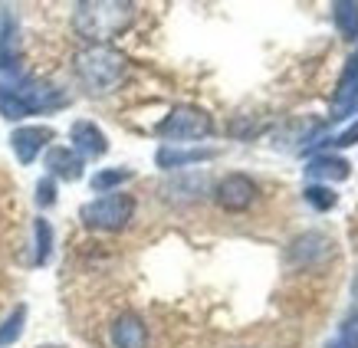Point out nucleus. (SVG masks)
I'll return each instance as SVG.
<instances>
[{"label":"nucleus","instance_id":"1","mask_svg":"<svg viewBox=\"0 0 358 348\" xmlns=\"http://www.w3.org/2000/svg\"><path fill=\"white\" fill-rule=\"evenodd\" d=\"M138 7L129 0H86L73 10V30L89 40V46H109V40L122 36L135 23Z\"/></svg>","mask_w":358,"mask_h":348},{"label":"nucleus","instance_id":"2","mask_svg":"<svg viewBox=\"0 0 358 348\" xmlns=\"http://www.w3.org/2000/svg\"><path fill=\"white\" fill-rule=\"evenodd\" d=\"M69 106L63 89L40 82V79H3L0 82V115L7 122H20L27 115Z\"/></svg>","mask_w":358,"mask_h":348},{"label":"nucleus","instance_id":"3","mask_svg":"<svg viewBox=\"0 0 358 348\" xmlns=\"http://www.w3.org/2000/svg\"><path fill=\"white\" fill-rule=\"evenodd\" d=\"M129 59L115 46H86L76 53V76L89 96H109L122 86Z\"/></svg>","mask_w":358,"mask_h":348},{"label":"nucleus","instance_id":"4","mask_svg":"<svg viewBox=\"0 0 358 348\" xmlns=\"http://www.w3.org/2000/svg\"><path fill=\"white\" fill-rule=\"evenodd\" d=\"M79 217L89 230H106V233H119L131 224L135 217V197L122 194V191H112V194H102L96 201H89Z\"/></svg>","mask_w":358,"mask_h":348},{"label":"nucleus","instance_id":"5","mask_svg":"<svg viewBox=\"0 0 358 348\" xmlns=\"http://www.w3.org/2000/svg\"><path fill=\"white\" fill-rule=\"evenodd\" d=\"M155 131H158L162 138H171V142H197V138L214 135V119H210L204 109H197V106H174V109L158 122Z\"/></svg>","mask_w":358,"mask_h":348},{"label":"nucleus","instance_id":"6","mask_svg":"<svg viewBox=\"0 0 358 348\" xmlns=\"http://www.w3.org/2000/svg\"><path fill=\"white\" fill-rule=\"evenodd\" d=\"M257 197H260V187L247 174H224L214 184V201H217L220 210H230V214L250 210L257 204Z\"/></svg>","mask_w":358,"mask_h":348},{"label":"nucleus","instance_id":"7","mask_svg":"<svg viewBox=\"0 0 358 348\" xmlns=\"http://www.w3.org/2000/svg\"><path fill=\"white\" fill-rule=\"evenodd\" d=\"M53 138H56V131L46 129V125H23V129H17L10 135V148L20 164H33Z\"/></svg>","mask_w":358,"mask_h":348},{"label":"nucleus","instance_id":"8","mask_svg":"<svg viewBox=\"0 0 358 348\" xmlns=\"http://www.w3.org/2000/svg\"><path fill=\"white\" fill-rule=\"evenodd\" d=\"M358 112V63L355 59H348L345 73L338 79V89L336 96H332V115L329 119H348V115H355Z\"/></svg>","mask_w":358,"mask_h":348},{"label":"nucleus","instance_id":"9","mask_svg":"<svg viewBox=\"0 0 358 348\" xmlns=\"http://www.w3.org/2000/svg\"><path fill=\"white\" fill-rule=\"evenodd\" d=\"M326 256H332V240L326 233H303L289 247V260L296 266H315V263H322Z\"/></svg>","mask_w":358,"mask_h":348},{"label":"nucleus","instance_id":"10","mask_svg":"<svg viewBox=\"0 0 358 348\" xmlns=\"http://www.w3.org/2000/svg\"><path fill=\"white\" fill-rule=\"evenodd\" d=\"M69 138H73V152L86 161V158H102V154L109 152V138L102 135L99 125L92 122H76L73 131H69Z\"/></svg>","mask_w":358,"mask_h":348},{"label":"nucleus","instance_id":"11","mask_svg":"<svg viewBox=\"0 0 358 348\" xmlns=\"http://www.w3.org/2000/svg\"><path fill=\"white\" fill-rule=\"evenodd\" d=\"M83 168H86V161L79 158L73 148H66V145H56V148H50L46 152V171H50V177H59V181H79L83 177Z\"/></svg>","mask_w":358,"mask_h":348},{"label":"nucleus","instance_id":"12","mask_svg":"<svg viewBox=\"0 0 358 348\" xmlns=\"http://www.w3.org/2000/svg\"><path fill=\"white\" fill-rule=\"evenodd\" d=\"M112 342H115V348H145L148 328H145V322H141L135 312H125V316H119L115 326H112Z\"/></svg>","mask_w":358,"mask_h":348},{"label":"nucleus","instance_id":"13","mask_svg":"<svg viewBox=\"0 0 358 348\" xmlns=\"http://www.w3.org/2000/svg\"><path fill=\"white\" fill-rule=\"evenodd\" d=\"M214 154H217L214 148H158L155 164H158V168H164V171H174V168H185V164L210 161Z\"/></svg>","mask_w":358,"mask_h":348},{"label":"nucleus","instance_id":"14","mask_svg":"<svg viewBox=\"0 0 358 348\" xmlns=\"http://www.w3.org/2000/svg\"><path fill=\"white\" fill-rule=\"evenodd\" d=\"M207 191L204 174H187V177H174L171 184H164V197L168 201H181V204H194Z\"/></svg>","mask_w":358,"mask_h":348},{"label":"nucleus","instance_id":"15","mask_svg":"<svg viewBox=\"0 0 358 348\" xmlns=\"http://www.w3.org/2000/svg\"><path fill=\"white\" fill-rule=\"evenodd\" d=\"M348 168H352V164L345 161V158H336V154H319V158H313V161H309V168H306V174H309V177H315V181H345L348 174Z\"/></svg>","mask_w":358,"mask_h":348},{"label":"nucleus","instance_id":"16","mask_svg":"<svg viewBox=\"0 0 358 348\" xmlns=\"http://www.w3.org/2000/svg\"><path fill=\"white\" fill-rule=\"evenodd\" d=\"M332 17H336V27L345 40H358V3H352V0H336V3H332Z\"/></svg>","mask_w":358,"mask_h":348},{"label":"nucleus","instance_id":"17","mask_svg":"<svg viewBox=\"0 0 358 348\" xmlns=\"http://www.w3.org/2000/svg\"><path fill=\"white\" fill-rule=\"evenodd\" d=\"M23 322H27V305H17L10 316L0 322V348L13 345V342L23 335Z\"/></svg>","mask_w":358,"mask_h":348},{"label":"nucleus","instance_id":"18","mask_svg":"<svg viewBox=\"0 0 358 348\" xmlns=\"http://www.w3.org/2000/svg\"><path fill=\"white\" fill-rule=\"evenodd\" d=\"M33 237H36V263L43 266L50 260V250H53V227H50V220L43 217L33 220Z\"/></svg>","mask_w":358,"mask_h":348},{"label":"nucleus","instance_id":"19","mask_svg":"<svg viewBox=\"0 0 358 348\" xmlns=\"http://www.w3.org/2000/svg\"><path fill=\"white\" fill-rule=\"evenodd\" d=\"M303 197H306V204L315 207V210H332L338 204V194L329 184H309L303 191Z\"/></svg>","mask_w":358,"mask_h":348},{"label":"nucleus","instance_id":"20","mask_svg":"<svg viewBox=\"0 0 358 348\" xmlns=\"http://www.w3.org/2000/svg\"><path fill=\"white\" fill-rule=\"evenodd\" d=\"M125 181H131V171H129V168H112V171H99L96 177H92V191H99V194H112V187L125 184Z\"/></svg>","mask_w":358,"mask_h":348},{"label":"nucleus","instance_id":"21","mask_svg":"<svg viewBox=\"0 0 358 348\" xmlns=\"http://www.w3.org/2000/svg\"><path fill=\"white\" fill-rule=\"evenodd\" d=\"M338 342H342L345 348H358V312L342 322V328H338Z\"/></svg>","mask_w":358,"mask_h":348},{"label":"nucleus","instance_id":"22","mask_svg":"<svg viewBox=\"0 0 358 348\" xmlns=\"http://www.w3.org/2000/svg\"><path fill=\"white\" fill-rule=\"evenodd\" d=\"M36 204H40V207L56 204V181H53V177H43V181L36 184Z\"/></svg>","mask_w":358,"mask_h":348},{"label":"nucleus","instance_id":"23","mask_svg":"<svg viewBox=\"0 0 358 348\" xmlns=\"http://www.w3.org/2000/svg\"><path fill=\"white\" fill-rule=\"evenodd\" d=\"M358 142V122L355 125H348L345 131H338L336 138H332V145H338V148H345V145H355Z\"/></svg>","mask_w":358,"mask_h":348},{"label":"nucleus","instance_id":"24","mask_svg":"<svg viewBox=\"0 0 358 348\" xmlns=\"http://www.w3.org/2000/svg\"><path fill=\"white\" fill-rule=\"evenodd\" d=\"M326 348H345V345H342V342H338V338H336V342H329Z\"/></svg>","mask_w":358,"mask_h":348}]
</instances>
